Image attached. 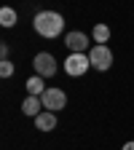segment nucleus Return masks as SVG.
I'll return each instance as SVG.
<instances>
[{"label": "nucleus", "mask_w": 134, "mask_h": 150, "mask_svg": "<svg viewBox=\"0 0 134 150\" xmlns=\"http://www.w3.org/2000/svg\"><path fill=\"white\" fill-rule=\"evenodd\" d=\"M35 129H38V131H51V129H56V112L43 110L40 115L35 118Z\"/></svg>", "instance_id": "7"}, {"label": "nucleus", "mask_w": 134, "mask_h": 150, "mask_svg": "<svg viewBox=\"0 0 134 150\" xmlns=\"http://www.w3.org/2000/svg\"><path fill=\"white\" fill-rule=\"evenodd\" d=\"M40 102H43V110H51V112H59L62 107H67V94L62 91V88H46L43 91V97H40Z\"/></svg>", "instance_id": "5"}, {"label": "nucleus", "mask_w": 134, "mask_h": 150, "mask_svg": "<svg viewBox=\"0 0 134 150\" xmlns=\"http://www.w3.org/2000/svg\"><path fill=\"white\" fill-rule=\"evenodd\" d=\"M89 67H91L89 54H70L67 59H65V72L72 75V78H81V75H86Z\"/></svg>", "instance_id": "4"}, {"label": "nucleus", "mask_w": 134, "mask_h": 150, "mask_svg": "<svg viewBox=\"0 0 134 150\" xmlns=\"http://www.w3.org/2000/svg\"><path fill=\"white\" fill-rule=\"evenodd\" d=\"M65 46L70 48V54H86V48H89V38H86L83 32H78V30H72V32L65 35Z\"/></svg>", "instance_id": "6"}, {"label": "nucleus", "mask_w": 134, "mask_h": 150, "mask_svg": "<svg viewBox=\"0 0 134 150\" xmlns=\"http://www.w3.org/2000/svg\"><path fill=\"white\" fill-rule=\"evenodd\" d=\"M8 51H11V46H8V43L0 46V56H3V59H8Z\"/></svg>", "instance_id": "13"}, {"label": "nucleus", "mask_w": 134, "mask_h": 150, "mask_svg": "<svg viewBox=\"0 0 134 150\" xmlns=\"http://www.w3.org/2000/svg\"><path fill=\"white\" fill-rule=\"evenodd\" d=\"M89 62H91V67H94V70L107 72V70L113 67V51H110L107 46L97 43V46H91V48H89Z\"/></svg>", "instance_id": "2"}, {"label": "nucleus", "mask_w": 134, "mask_h": 150, "mask_svg": "<svg viewBox=\"0 0 134 150\" xmlns=\"http://www.w3.org/2000/svg\"><path fill=\"white\" fill-rule=\"evenodd\" d=\"M91 38H94V43H107L110 40V27L107 24H94V30H91Z\"/></svg>", "instance_id": "10"}, {"label": "nucleus", "mask_w": 134, "mask_h": 150, "mask_svg": "<svg viewBox=\"0 0 134 150\" xmlns=\"http://www.w3.org/2000/svg\"><path fill=\"white\" fill-rule=\"evenodd\" d=\"M35 32L40 35V38H59L65 32V19L62 13H56V11H38L35 13V22H32Z\"/></svg>", "instance_id": "1"}, {"label": "nucleus", "mask_w": 134, "mask_h": 150, "mask_svg": "<svg viewBox=\"0 0 134 150\" xmlns=\"http://www.w3.org/2000/svg\"><path fill=\"white\" fill-rule=\"evenodd\" d=\"M32 67H35V75H40V78H54L56 75V59L48 54V51H40V54H35V59H32Z\"/></svg>", "instance_id": "3"}, {"label": "nucleus", "mask_w": 134, "mask_h": 150, "mask_svg": "<svg viewBox=\"0 0 134 150\" xmlns=\"http://www.w3.org/2000/svg\"><path fill=\"white\" fill-rule=\"evenodd\" d=\"M43 107V102H40V97H27L24 102H22V112H24V115H30V118H38V115H40V110Z\"/></svg>", "instance_id": "8"}, {"label": "nucleus", "mask_w": 134, "mask_h": 150, "mask_svg": "<svg viewBox=\"0 0 134 150\" xmlns=\"http://www.w3.org/2000/svg\"><path fill=\"white\" fill-rule=\"evenodd\" d=\"M16 22H19V16H16L13 8H8V6L0 8V24H3V27H13Z\"/></svg>", "instance_id": "11"}, {"label": "nucleus", "mask_w": 134, "mask_h": 150, "mask_svg": "<svg viewBox=\"0 0 134 150\" xmlns=\"http://www.w3.org/2000/svg\"><path fill=\"white\" fill-rule=\"evenodd\" d=\"M24 86H27V94H30V97H43V91L48 88V86L43 83V78H40V75H32V78H30Z\"/></svg>", "instance_id": "9"}, {"label": "nucleus", "mask_w": 134, "mask_h": 150, "mask_svg": "<svg viewBox=\"0 0 134 150\" xmlns=\"http://www.w3.org/2000/svg\"><path fill=\"white\" fill-rule=\"evenodd\" d=\"M11 75H13V62L3 59L0 62V78H11Z\"/></svg>", "instance_id": "12"}, {"label": "nucleus", "mask_w": 134, "mask_h": 150, "mask_svg": "<svg viewBox=\"0 0 134 150\" xmlns=\"http://www.w3.org/2000/svg\"><path fill=\"white\" fill-rule=\"evenodd\" d=\"M121 150H134V142H126V145H123Z\"/></svg>", "instance_id": "14"}]
</instances>
